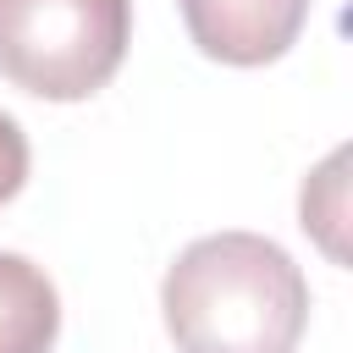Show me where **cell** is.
<instances>
[{"label": "cell", "mask_w": 353, "mask_h": 353, "mask_svg": "<svg viewBox=\"0 0 353 353\" xmlns=\"http://www.w3.org/2000/svg\"><path fill=\"white\" fill-rule=\"evenodd\" d=\"M165 331L182 353H292L309 325V281L259 232H210L160 281Z\"/></svg>", "instance_id": "obj_1"}, {"label": "cell", "mask_w": 353, "mask_h": 353, "mask_svg": "<svg viewBox=\"0 0 353 353\" xmlns=\"http://www.w3.org/2000/svg\"><path fill=\"white\" fill-rule=\"evenodd\" d=\"M132 39V0H0V77L39 99L99 94Z\"/></svg>", "instance_id": "obj_2"}, {"label": "cell", "mask_w": 353, "mask_h": 353, "mask_svg": "<svg viewBox=\"0 0 353 353\" xmlns=\"http://www.w3.org/2000/svg\"><path fill=\"white\" fill-rule=\"evenodd\" d=\"M55 331H61L55 281L22 254H0V353H50Z\"/></svg>", "instance_id": "obj_4"}, {"label": "cell", "mask_w": 353, "mask_h": 353, "mask_svg": "<svg viewBox=\"0 0 353 353\" xmlns=\"http://www.w3.org/2000/svg\"><path fill=\"white\" fill-rule=\"evenodd\" d=\"M22 182H28V138H22L17 116H6V110H0V204H6V199H17V193H22Z\"/></svg>", "instance_id": "obj_5"}, {"label": "cell", "mask_w": 353, "mask_h": 353, "mask_svg": "<svg viewBox=\"0 0 353 353\" xmlns=\"http://www.w3.org/2000/svg\"><path fill=\"white\" fill-rule=\"evenodd\" d=\"M309 0H182V22L210 61L265 66L303 33Z\"/></svg>", "instance_id": "obj_3"}]
</instances>
